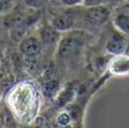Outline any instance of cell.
Masks as SVG:
<instances>
[{"label":"cell","instance_id":"6da1fadb","mask_svg":"<svg viewBox=\"0 0 129 128\" xmlns=\"http://www.w3.org/2000/svg\"><path fill=\"white\" fill-rule=\"evenodd\" d=\"M41 92L32 81H20L8 89L5 103L13 118L24 125L33 123L41 109Z\"/></svg>","mask_w":129,"mask_h":128},{"label":"cell","instance_id":"7a4b0ae2","mask_svg":"<svg viewBox=\"0 0 129 128\" xmlns=\"http://www.w3.org/2000/svg\"><path fill=\"white\" fill-rule=\"evenodd\" d=\"M92 35L84 30H73L64 34L57 44V61L66 70H75L80 66L85 48Z\"/></svg>","mask_w":129,"mask_h":128},{"label":"cell","instance_id":"3957f363","mask_svg":"<svg viewBox=\"0 0 129 128\" xmlns=\"http://www.w3.org/2000/svg\"><path fill=\"white\" fill-rule=\"evenodd\" d=\"M112 15L113 9L108 5L84 7L81 26L88 33L99 31L112 21Z\"/></svg>","mask_w":129,"mask_h":128},{"label":"cell","instance_id":"277c9868","mask_svg":"<svg viewBox=\"0 0 129 128\" xmlns=\"http://www.w3.org/2000/svg\"><path fill=\"white\" fill-rule=\"evenodd\" d=\"M128 43V37L118 32L114 27L109 33L105 44L104 49L109 56H115L124 54L126 50V46Z\"/></svg>","mask_w":129,"mask_h":128},{"label":"cell","instance_id":"5b68a950","mask_svg":"<svg viewBox=\"0 0 129 128\" xmlns=\"http://www.w3.org/2000/svg\"><path fill=\"white\" fill-rule=\"evenodd\" d=\"M107 74L110 77L129 76V56L126 54L111 56L107 66Z\"/></svg>","mask_w":129,"mask_h":128},{"label":"cell","instance_id":"8992f818","mask_svg":"<svg viewBox=\"0 0 129 128\" xmlns=\"http://www.w3.org/2000/svg\"><path fill=\"white\" fill-rule=\"evenodd\" d=\"M111 23L118 32L129 38V5L127 1L125 5H120L113 11Z\"/></svg>","mask_w":129,"mask_h":128},{"label":"cell","instance_id":"52a82bcc","mask_svg":"<svg viewBox=\"0 0 129 128\" xmlns=\"http://www.w3.org/2000/svg\"><path fill=\"white\" fill-rule=\"evenodd\" d=\"M42 43L40 38L36 36H26L24 37L19 44L20 52L27 58L37 57L42 51Z\"/></svg>","mask_w":129,"mask_h":128},{"label":"cell","instance_id":"ba28073f","mask_svg":"<svg viewBox=\"0 0 129 128\" xmlns=\"http://www.w3.org/2000/svg\"><path fill=\"white\" fill-rule=\"evenodd\" d=\"M60 32H58L51 24H44L41 27L40 30V35L39 38L41 40L42 46L44 45H53L55 43L58 44L59 40H60Z\"/></svg>","mask_w":129,"mask_h":128},{"label":"cell","instance_id":"9c48e42d","mask_svg":"<svg viewBox=\"0 0 129 128\" xmlns=\"http://www.w3.org/2000/svg\"><path fill=\"white\" fill-rule=\"evenodd\" d=\"M58 89V80L53 76H47L44 80L43 83V90L46 94H50L52 95L54 92H56Z\"/></svg>","mask_w":129,"mask_h":128},{"label":"cell","instance_id":"30bf717a","mask_svg":"<svg viewBox=\"0 0 129 128\" xmlns=\"http://www.w3.org/2000/svg\"><path fill=\"white\" fill-rule=\"evenodd\" d=\"M17 5L15 0H0V18L10 13Z\"/></svg>","mask_w":129,"mask_h":128},{"label":"cell","instance_id":"8fae6325","mask_svg":"<svg viewBox=\"0 0 129 128\" xmlns=\"http://www.w3.org/2000/svg\"><path fill=\"white\" fill-rule=\"evenodd\" d=\"M118 0H83L84 7H92V6H101V5H108L116 3Z\"/></svg>","mask_w":129,"mask_h":128},{"label":"cell","instance_id":"7c38bea8","mask_svg":"<svg viewBox=\"0 0 129 128\" xmlns=\"http://www.w3.org/2000/svg\"><path fill=\"white\" fill-rule=\"evenodd\" d=\"M62 7H76L83 6V0H55Z\"/></svg>","mask_w":129,"mask_h":128},{"label":"cell","instance_id":"4fadbf2b","mask_svg":"<svg viewBox=\"0 0 129 128\" xmlns=\"http://www.w3.org/2000/svg\"><path fill=\"white\" fill-rule=\"evenodd\" d=\"M46 2V0H25V4L29 8H39L41 7L44 3Z\"/></svg>","mask_w":129,"mask_h":128},{"label":"cell","instance_id":"5bb4252c","mask_svg":"<svg viewBox=\"0 0 129 128\" xmlns=\"http://www.w3.org/2000/svg\"><path fill=\"white\" fill-rule=\"evenodd\" d=\"M124 54H126V55H128V56H129V38H128V43H127L126 50H125V53H124Z\"/></svg>","mask_w":129,"mask_h":128},{"label":"cell","instance_id":"9a60e30c","mask_svg":"<svg viewBox=\"0 0 129 128\" xmlns=\"http://www.w3.org/2000/svg\"><path fill=\"white\" fill-rule=\"evenodd\" d=\"M127 3H128V5H129V0H127Z\"/></svg>","mask_w":129,"mask_h":128}]
</instances>
